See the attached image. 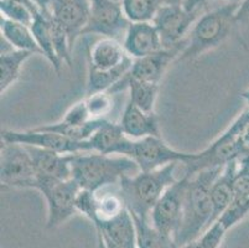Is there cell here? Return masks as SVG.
I'll use <instances>...</instances> for the list:
<instances>
[{"label": "cell", "mask_w": 249, "mask_h": 248, "mask_svg": "<svg viewBox=\"0 0 249 248\" xmlns=\"http://www.w3.org/2000/svg\"><path fill=\"white\" fill-rule=\"evenodd\" d=\"M183 164L174 163L151 172H139L133 176L125 177L119 184L129 211L135 216L150 220V213L169 186L178 177V172Z\"/></svg>", "instance_id": "obj_4"}, {"label": "cell", "mask_w": 249, "mask_h": 248, "mask_svg": "<svg viewBox=\"0 0 249 248\" xmlns=\"http://www.w3.org/2000/svg\"><path fill=\"white\" fill-rule=\"evenodd\" d=\"M0 33H1V40L5 41L11 49L41 55L33 30H31V26L1 18Z\"/></svg>", "instance_id": "obj_22"}, {"label": "cell", "mask_w": 249, "mask_h": 248, "mask_svg": "<svg viewBox=\"0 0 249 248\" xmlns=\"http://www.w3.org/2000/svg\"><path fill=\"white\" fill-rule=\"evenodd\" d=\"M37 181L35 167L28 148L19 143L1 140L0 183L4 188L35 189Z\"/></svg>", "instance_id": "obj_8"}, {"label": "cell", "mask_w": 249, "mask_h": 248, "mask_svg": "<svg viewBox=\"0 0 249 248\" xmlns=\"http://www.w3.org/2000/svg\"><path fill=\"white\" fill-rule=\"evenodd\" d=\"M72 177L81 189L97 192L102 189L117 186L125 177L140 172L132 159L97 152L72 154Z\"/></svg>", "instance_id": "obj_1"}, {"label": "cell", "mask_w": 249, "mask_h": 248, "mask_svg": "<svg viewBox=\"0 0 249 248\" xmlns=\"http://www.w3.org/2000/svg\"><path fill=\"white\" fill-rule=\"evenodd\" d=\"M51 1H52V0H51Z\"/></svg>", "instance_id": "obj_41"}, {"label": "cell", "mask_w": 249, "mask_h": 248, "mask_svg": "<svg viewBox=\"0 0 249 248\" xmlns=\"http://www.w3.org/2000/svg\"><path fill=\"white\" fill-rule=\"evenodd\" d=\"M208 1H211V0H185L182 6L186 10L191 11V13L201 14V11H202V9L205 8Z\"/></svg>", "instance_id": "obj_32"}, {"label": "cell", "mask_w": 249, "mask_h": 248, "mask_svg": "<svg viewBox=\"0 0 249 248\" xmlns=\"http://www.w3.org/2000/svg\"><path fill=\"white\" fill-rule=\"evenodd\" d=\"M90 120L93 119L90 118L85 98L72 104L65 112L63 117L61 118V122L66 123V124H71V126H82V124H86V123L90 122Z\"/></svg>", "instance_id": "obj_30"}, {"label": "cell", "mask_w": 249, "mask_h": 248, "mask_svg": "<svg viewBox=\"0 0 249 248\" xmlns=\"http://www.w3.org/2000/svg\"><path fill=\"white\" fill-rule=\"evenodd\" d=\"M200 15L186 10L182 5L164 4L153 21L156 30L159 31L162 46L175 47L182 45Z\"/></svg>", "instance_id": "obj_12"}, {"label": "cell", "mask_w": 249, "mask_h": 248, "mask_svg": "<svg viewBox=\"0 0 249 248\" xmlns=\"http://www.w3.org/2000/svg\"><path fill=\"white\" fill-rule=\"evenodd\" d=\"M122 129L130 139H142L148 136H162L160 131L159 119L155 112H145L128 102L121 118Z\"/></svg>", "instance_id": "obj_17"}, {"label": "cell", "mask_w": 249, "mask_h": 248, "mask_svg": "<svg viewBox=\"0 0 249 248\" xmlns=\"http://www.w3.org/2000/svg\"><path fill=\"white\" fill-rule=\"evenodd\" d=\"M1 140L9 143H19L28 147L41 148V149L52 150L66 155L93 152L88 142H77L67 136L45 129L44 127L26 129V131H15V129H3L1 131Z\"/></svg>", "instance_id": "obj_9"}, {"label": "cell", "mask_w": 249, "mask_h": 248, "mask_svg": "<svg viewBox=\"0 0 249 248\" xmlns=\"http://www.w3.org/2000/svg\"><path fill=\"white\" fill-rule=\"evenodd\" d=\"M185 0H165V4H171V5H182Z\"/></svg>", "instance_id": "obj_39"}, {"label": "cell", "mask_w": 249, "mask_h": 248, "mask_svg": "<svg viewBox=\"0 0 249 248\" xmlns=\"http://www.w3.org/2000/svg\"><path fill=\"white\" fill-rule=\"evenodd\" d=\"M97 231L122 248H138L137 227L129 209L122 211L113 218L96 226Z\"/></svg>", "instance_id": "obj_20"}, {"label": "cell", "mask_w": 249, "mask_h": 248, "mask_svg": "<svg viewBox=\"0 0 249 248\" xmlns=\"http://www.w3.org/2000/svg\"><path fill=\"white\" fill-rule=\"evenodd\" d=\"M189 175L182 174L167 188L150 213V222L156 229L175 240L182 221L183 202L186 194Z\"/></svg>", "instance_id": "obj_10"}, {"label": "cell", "mask_w": 249, "mask_h": 248, "mask_svg": "<svg viewBox=\"0 0 249 248\" xmlns=\"http://www.w3.org/2000/svg\"><path fill=\"white\" fill-rule=\"evenodd\" d=\"M211 1H218V0H211ZM219 1H226V3H233V4H241L243 0H219Z\"/></svg>", "instance_id": "obj_40"}, {"label": "cell", "mask_w": 249, "mask_h": 248, "mask_svg": "<svg viewBox=\"0 0 249 248\" xmlns=\"http://www.w3.org/2000/svg\"><path fill=\"white\" fill-rule=\"evenodd\" d=\"M237 25H249V0H243L235 11Z\"/></svg>", "instance_id": "obj_31"}, {"label": "cell", "mask_w": 249, "mask_h": 248, "mask_svg": "<svg viewBox=\"0 0 249 248\" xmlns=\"http://www.w3.org/2000/svg\"><path fill=\"white\" fill-rule=\"evenodd\" d=\"M0 13H1V18L31 26L36 14H38L40 11L33 10L30 6L19 3V1L0 0Z\"/></svg>", "instance_id": "obj_27"}, {"label": "cell", "mask_w": 249, "mask_h": 248, "mask_svg": "<svg viewBox=\"0 0 249 248\" xmlns=\"http://www.w3.org/2000/svg\"><path fill=\"white\" fill-rule=\"evenodd\" d=\"M85 101L90 118L93 120L107 119L106 117L113 108V97L110 92H98L86 95Z\"/></svg>", "instance_id": "obj_29"}, {"label": "cell", "mask_w": 249, "mask_h": 248, "mask_svg": "<svg viewBox=\"0 0 249 248\" xmlns=\"http://www.w3.org/2000/svg\"><path fill=\"white\" fill-rule=\"evenodd\" d=\"M249 124V108L235 118L218 138L205 149L194 154V158L182 165V174L191 175L205 169L225 168L228 163L239 160L244 155L241 147V134Z\"/></svg>", "instance_id": "obj_5"}, {"label": "cell", "mask_w": 249, "mask_h": 248, "mask_svg": "<svg viewBox=\"0 0 249 248\" xmlns=\"http://www.w3.org/2000/svg\"><path fill=\"white\" fill-rule=\"evenodd\" d=\"M121 4L130 22H153L165 0H121Z\"/></svg>", "instance_id": "obj_26"}, {"label": "cell", "mask_w": 249, "mask_h": 248, "mask_svg": "<svg viewBox=\"0 0 249 248\" xmlns=\"http://www.w3.org/2000/svg\"><path fill=\"white\" fill-rule=\"evenodd\" d=\"M183 44L175 47H162L159 51L133 61V66L126 77L142 82H150L160 85L171 63L178 60L182 52Z\"/></svg>", "instance_id": "obj_13"}, {"label": "cell", "mask_w": 249, "mask_h": 248, "mask_svg": "<svg viewBox=\"0 0 249 248\" xmlns=\"http://www.w3.org/2000/svg\"><path fill=\"white\" fill-rule=\"evenodd\" d=\"M50 15H46V14L41 13V11L36 14L35 19H34L33 24H31V30H33V34L38 45V49L41 51V55L49 61L51 67L57 74H60L61 68H62V62L58 58L55 46H53L51 27H50Z\"/></svg>", "instance_id": "obj_25"}, {"label": "cell", "mask_w": 249, "mask_h": 248, "mask_svg": "<svg viewBox=\"0 0 249 248\" xmlns=\"http://www.w3.org/2000/svg\"><path fill=\"white\" fill-rule=\"evenodd\" d=\"M35 5L40 9V11L46 15H50L51 14V0H33Z\"/></svg>", "instance_id": "obj_34"}, {"label": "cell", "mask_w": 249, "mask_h": 248, "mask_svg": "<svg viewBox=\"0 0 249 248\" xmlns=\"http://www.w3.org/2000/svg\"><path fill=\"white\" fill-rule=\"evenodd\" d=\"M128 136L124 134L119 123L110 122L106 119L89 139L90 147L93 152L101 154H110L118 155V152L125 142Z\"/></svg>", "instance_id": "obj_24"}, {"label": "cell", "mask_w": 249, "mask_h": 248, "mask_svg": "<svg viewBox=\"0 0 249 248\" xmlns=\"http://www.w3.org/2000/svg\"><path fill=\"white\" fill-rule=\"evenodd\" d=\"M97 248H106L103 237H102L101 232H98V231H97Z\"/></svg>", "instance_id": "obj_37"}, {"label": "cell", "mask_w": 249, "mask_h": 248, "mask_svg": "<svg viewBox=\"0 0 249 248\" xmlns=\"http://www.w3.org/2000/svg\"><path fill=\"white\" fill-rule=\"evenodd\" d=\"M237 168H238V160L228 163L217 175L212 184V224L218 221V218L232 204L233 197H234V176Z\"/></svg>", "instance_id": "obj_19"}, {"label": "cell", "mask_w": 249, "mask_h": 248, "mask_svg": "<svg viewBox=\"0 0 249 248\" xmlns=\"http://www.w3.org/2000/svg\"><path fill=\"white\" fill-rule=\"evenodd\" d=\"M241 147H242V150H243L244 155H248L249 154V124L246 127V129H244L241 134Z\"/></svg>", "instance_id": "obj_33"}, {"label": "cell", "mask_w": 249, "mask_h": 248, "mask_svg": "<svg viewBox=\"0 0 249 248\" xmlns=\"http://www.w3.org/2000/svg\"><path fill=\"white\" fill-rule=\"evenodd\" d=\"M33 52L20 51L9 47L8 50H1L0 54V93H5L11 86L17 83L20 78L24 65L33 57Z\"/></svg>", "instance_id": "obj_23"}, {"label": "cell", "mask_w": 249, "mask_h": 248, "mask_svg": "<svg viewBox=\"0 0 249 248\" xmlns=\"http://www.w3.org/2000/svg\"><path fill=\"white\" fill-rule=\"evenodd\" d=\"M239 4L225 5L208 10L198 17L191 27L178 60L194 61L197 57L221 46L231 36L235 22V11Z\"/></svg>", "instance_id": "obj_3"}, {"label": "cell", "mask_w": 249, "mask_h": 248, "mask_svg": "<svg viewBox=\"0 0 249 248\" xmlns=\"http://www.w3.org/2000/svg\"><path fill=\"white\" fill-rule=\"evenodd\" d=\"M101 235H102V233H101ZM102 237H103V235H102ZM103 240H104V245H106V248H122V247H119L118 245H115L114 242H112L110 240H108V238L103 237Z\"/></svg>", "instance_id": "obj_36"}, {"label": "cell", "mask_w": 249, "mask_h": 248, "mask_svg": "<svg viewBox=\"0 0 249 248\" xmlns=\"http://www.w3.org/2000/svg\"><path fill=\"white\" fill-rule=\"evenodd\" d=\"M223 168L205 169L189 176L182 221L175 237L178 247L200 237L212 226L211 186Z\"/></svg>", "instance_id": "obj_2"}, {"label": "cell", "mask_w": 249, "mask_h": 248, "mask_svg": "<svg viewBox=\"0 0 249 248\" xmlns=\"http://www.w3.org/2000/svg\"><path fill=\"white\" fill-rule=\"evenodd\" d=\"M90 11V0H52V18L65 29L72 47L82 36Z\"/></svg>", "instance_id": "obj_14"}, {"label": "cell", "mask_w": 249, "mask_h": 248, "mask_svg": "<svg viewBox=\"0 0 249 248\" xmlns=\"http://www.w3.org/2000/svg\"><path fill=\"white\" fill-rule=\"evenodd\" d=\"M37 180H66L72 177L71 156L41 148L28 147ZM37 183V181H36Z\"/></svg>", "instance_id": "obj_16"}, {"label": "cell", "mask_w": 249, "mask_h": 248, "mask_svg": "<svg viewBox=\"0 0 249 248\" xmlns=\"http://www.w3.org/2000/svg\"><path fill=\"white\" fill-rule=\"evenodd\" d=\"M121 1L90 0V11L82 35H99L103 38H124L129 25Z\"/></svg>", "instance_id": "obj_11"}, {"label": "cell", "mask_w": 249, "mask_h": 248, "mask_svg": "<svg viewBox=\"0 0 249 248\" xmlns=\"http://www.w3.org/2000/svg\"><path fill=\"white\" fill-rule=\"evenodd\" d=\"M194 154L170 147L162 136H148L137 140L126 138L118 152V155L132 159L140 172H151L174 163L185 165L194 158Z\"/></svg>", "instance_id": "obj_6"}, {"label": "cell", "mask_w": 249, "mask_h": 248, "mask_svg": "<svg viewBox=\"0 0 249 248\" xmlns=\"http://www.w3.org/2000/svg\"><path fill=\"white\" fill-rule=\"evenodd\" d=\"M13 1H19V3H22V4H25V5L30 6V8L33 9V10L40 11V9H38L37 6L35 5V3H34L33 0H13Z\"/></svg>", "instance_id": "obj_35"}, {"label": "cell", "mask_w": 249, "mask_h": 248, "mask_svg": "<svg viewBox=\"0 0 249 248\" xmlns=\"http://www.w3.org/2000/svg\"><path fill=\"white\" fill-rule=\"evenodd\" d=\"M160 85L150 83V82H142L124 77L110 93L119 92V91H129V102H132L140 109L145 112H155V103L158 99Z\"/></svg>", "instance_id": "obj_21"}, {"label": "cell", "mask_w": 249, "mask_h": 248, "mask_svg": "<svg viewBox=\"0 0 249 248\" xmlns=\"http://www.w3.org/2000/svg\"><path fill=\"white\" fill-rule=\"evenodd\" d=\"M227 229L221 222H214L196 240L178 248H219L225 240Z\"/></svg>", "instance_id": "obj_28"}, {"label": "cell", "mask_w": 249, "mask_h": 248, "mask_svg": "<svg viewBox=\"0 0 249 248\" xmlns=\"http://www.w3.org/2000/svg\"><path fill=\"white\" fill-rule=\"evenodd\" d=\"M241 97H242V99L246 102L247 106H248V108H249V88H247V90H244L243 92L241 93Z\"/></svg>", "instance_id": "obj_38"}, {"label": "cell", "mask_w": 249, "mask_h": 248, "mask_svg": "<svg viewBox=\"0 0 249 248\" xmlns=\"http://www.w3.org/2000/svg\"><path fill=\"white\" fill-rule=\"evenodd\" d=\"M123 46L133 60L145 57L164 47L153 22H132L123 38Z\"/></svg>", "instance_id": "obj_15"}, {"label": "cell", "mask_w": 249, "mask_h": 248, "mask_svg": "<svg viewBox=\"0 0 249 248\" xmlns=\"http://www.w3.org/2000/svg\"><path fill=\"white\" fill-rule=\"evenodd\" d=\"M128 54L123 46V42L109 38L98 40L90 47L88 54V68L97 71H112L121 67L129 60Z\"/></svg>", "instance_id": "obj_18"}, {"label": "cell", "mask_w": 249, "mask_h": 248, "mask_svg": "<svg viewBox=\"0 0 249 248\" xmlns=\"http://www.w3.org/2000/svg\"><path fill=\"white\" fill-rule=\"evenodd\" d=\"M34 190L38 191L46 201L47 229H56L78 213L77 199L82 189L73 177L66 180H37Z\"/></svg>", "instance_id": "obj_7"}]
</instances>
